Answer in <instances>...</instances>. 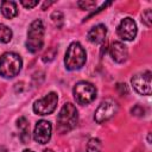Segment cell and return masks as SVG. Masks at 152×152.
Returning <instances> with one entry per match:
<instances>
[{
  "instance_id": "cell-1",
  "label": "cell",
  "mask_w": 152,
  "mask_h": 152,
  "mask_svg": "<svg viewBox=\"0 0 152 152\" xmlns=\"http://www.w3.org/2000/svg\"><path fill=\"white\" fill-rule=\"evenodd\" d=\"M78 122V112L71 102H66L59 110L57 116V131L61 134L68 133L76 127Z\"/></svg>"
},
{
  "instance_id": "cell-22",
  "label": "cell",
  "mask_w": 152,
  "mask_h": 152,
  "mask_svg": "<svg viewBox=\"0 0 152 152\" xmlns=\"http://www.w3.org/2000/svg\"><path fill=\"white\" fill-rule=\"evenodd\" d=\"M20 4L25 7V8H32V7H34V6H37L38 5V1H26V0H21L20 1Z\"/></svg>"
},
{
  "instance_id": "cell-25",
  "label": "cell",
  "mask_w": 152,
  "mask_h": 152,
  "mask_svg": "<svg viewBox=\"0 0 152 152\" xmlns=\"http://www.w3.org/2000/svg\"><path fill=\"white\" fill-rule=\"evenodd\" d=\"M23 152H34V151H32V150H24Z\"/></svg>"
},
{
  "instance_id": "cell-13",
  "label": "cell",
  "mask_w": 152,
  "mask_h": 152,
  "mask_svg": "<svg viewBox=\"0 0 152 152\" xmlns=\"http://www.w3.org/2000/svg\"><path fill=\"white\" fill-rule=\"evenodd\" d=\"M1 8V13L4 14L5 18L7 19H12L18 14V8H17V4L14 1H10V0H5L1 2L0 5Z\"/></svg>"
},
{
  "instance_id": "cell-5",
  "label": "cell",
  "mask_w": 152,
  "mask_h": 152,
  "mask_svg": "<svg viewBox=\"0 0 152 152\" xmlns=\"http://www.w3.org/2000/svg\"><path fill=\"white\" fill-rule=\"evenodd\" d=\"M74 99L80 104H88L96 99V88L93 83L81 81L75 84L72 89Z\"/></svg>"
},
{
  "instance_id": "cell-11",
  "label": "cell",
  "mask_w": 152,
  "mask_h": 152,
  "mask_svg": "<svg viewBox=\"0 0 152 152\" xmlns=\"http://www.w3.org/2000/svg\"><path fill=\"white\" fill-rule=\"evenodd\" d=\"M110 57L116 63H124L128 57V50L127 46L121 42H114L112 43L109 48Z\"/></svg>"
},
{
  "instance_id": "cell-2",
  "label": "cell",
  "mask_w": 152,
  "mask_h": 152,
  "mask_svg": "<svg viewBox=\"0 0 152 152\" xmlns=\"http://www.w3.org/2000/svg\"><path fill=\"white\" fill-rule=\"evenodd\" d=\"M44 24L40 19L33 20L27 30V39H26V49L31 53H36L42 50L44 44Z\"/></svg>"
},
{
  "instance_id": "cell-12",
  "label": "cell",
  "mask_w": 152,
  "mask_h": 152,
  "mask_svg": "<svg viewBox=\"0 0 152 152\" xmlns=\"http://www.w3.org/2000/svg\"><path fill=\"white\" fill-rule=\"evenodd\" d=\"M106 34H107V27L106 25L103 24H99L94 27H91L87 34V38L90 43H94V44H100L106 38Z\"/></svg>"
},
{
  "instance_id": "cell-9",
  "label": "cell",
  "mask_w": 152,
  "mask_h": 152,
  "mask_svg": "<svg viewBox=\"0 0 152 152\" xmlns=\"http://www.w3.org/2000/svg\"><path fill=\"white\" fill-rule=\"evenodd\" d=\"M137 31H138L137 30V24L129 17L124 18L120 21V24L118 26V30H116L118 36L124 40H133L137 36Z\"/></svg>"
},
{
  "instance_id": "cell-6",
  "label": "cell",
  "mask_w": 152,
  "mask_h": 152,
  "mask_svg": "<svg viewBox=\"0 0 152 152\" xmlns=\"http://www.w3.org/2000/svg\"><path fill=\"white\" fill-rule=\"evenodd\" d=\"M57 102H58L57 94L51 91V93L46 94L44 97L34 101V103H33V112L37 115H49V114H51L56 109Z\"/></svg>"
},
{
  "instance_id": "cell-20",
  "label": "cell",
  "mask_w": 152,
  "mask_h": 152,
  "mask_svg": "<svg viewBox=\"0 0 152 152\" xmlns=\"http://www.w3.org/2000/svg\"><path fill=\"white\" fill-rule=\"evenodd\" d=\"M77 5L82 10H91L96 6V1H78Z\"/></svg>"
},
{
  "instance_id": "cell-23",
  "label": "cell",
  "mask_w": 152,
  "mask_h": 152,
  "mask_svg": "<svg viewBox=\"0 0 152 152\" xmlns=\"http://www.w3.org/2000/svg\"><path fill=\"white\" fill-rule=\"evenodd\" d=\"M116 88H118V89H120V88H121V91H120V94H121V95H124V94H127V93H128V90H127V86H126L125 83H124V84L119 83Z\"/></svg>"
},
{
  "instance_id": "cell-7",
  "label": "cell",
  "mask_w": 152,
  "mask_h": 152,
  "mask_svg": "<svg viewBox=\"0 0 152 152\" xmlns=\"http://www.w3.org/2000/svg\"><path fill=\"white\" fill-rule=\"evenodd\" d=\"M118 108H119V106L114 100H110V99L104 100L103 102H101V104L95 110L94 120L97 124H102V122L109 120L110 118H113L116 114Z\"/></svg>"
},
{
  "instance_id": "cell-24",
  "label": "cell",
  "mask_w": 152,
  "mask_h": 152,
  "mask_svg": "<svg viewBox=\"0 0 152 152\" xmlns=\"http://www.w3.org/2000/svg\"><path fill=\"white\" fill-rule=\"evenodd\" d=\"M51 4H53V2H44V5H43V10H45V8H46V6L49 7Z\"/></svg>"
},
{
  "instance_id": "cell-16",
  "label": "cell",
  "mask_w": 152,
  "mask_h": 152,
  "mask_svg": "<svg viewBox=\"0 0 152 152\" xmlns=\"http://www.w3.org/2000/svg\"><path fill=\"white\" fill-rule=\"evenodd\" d=\"M141 21L147 27L151 26V24H152V12H151V10H146L145 12H142V14H141Z\"/></svg>"
},
{
  "instance_id": "cell-21",
  "label": "cell",
  "mask_w": 152,
  "mask_h": 152,
  "mask_svg": "<svg viewBox=\"0 0 152 152\" xmlns=\"http://www.w3.org/2000/svg\"><path fill=\"white\" fill-rule=\"evenodd\" d=\"M144 112H145V109L141 107V106H135L134 108H132V114H134V115H137V116H141V115H144Z\"/></svg>"
},
{
  "instance_id": "cell-10",
  "label": "cell",
  "mask_w": 152,
  "mask_h": 152,
  "mask_svg": "<svg viewBox=\"0 0 152 152\" xmlns=\"http://www.w3.org/2000/svg\"><path fill=\"white\" fill-rule=\"evenodd\" d=\"M51 133H52V126L49 121L46 120H39L33 131V139L34 141L39 144H46L51 139Z\"/></svg>"
},
{
  "instance_id": "cell-4",
  "label": "cell",
  "mask_w": 152,
  "mask_h": 152,
  "mask_svg": "<svg viewBox=\"0 0 152 152\" xmlns=\"http://www.w3.org/2000/svg\"><path fill=\"white\" fill-rule=\"evenodd\" d=\"M23 66L21 57L14 52H5L0 56V75L5 78L15 77Z\"/></svg>"
},
{
  "instance_id": "cell-18",
  "label": "cell",
  "mask_w": 152,
  "mask_h": 152,
  "mask_svg": "<svg viewBox=\"0 0 152 152\" xmlns=\"http://www.w3.org/2000/svg\"><path fill=\"white\" fill-rule=\"evenodd\" d=\"M17 126H18V128H19L21 132L28 131V122H27L26 118H24V116H20V118L17 120Z\"/></svg>"
},
{
  "instance_id": "cell-14",
  "label": "cell",
  "mask_w": 152,
  "mask_h": 152,
  "mask_svg": "<svg viewBox=\"0 0 152 152\" xmlns=\"http://www.w3.org/2000/svg\"><path fill=\"white\" fill-rule=\"evenodd\" d=\"M12 36H13L12 30L6 25L0 24V43H5L6 44V43L11 42Z\"/></svg>"
},
{
  "instance_id": "cell-19",
  "label": "cell",
  "mask_w": 152,
  "mask_h": 152,
  "mask_svg": "<svg viewBox=\"0 0 152 152\" xmlns=\"http://www.w3.org/2000/svg\"><path fill=\"white\" fill-rule=\"evenodd\" d=\"M55 56H56V49L52 48V49H50L48 52H45V53L43 55V58H42V59H43V62H45V63H46V62H51V61L55 58Z\"/></svg>"
},
{
  "instance_id": "cell-8",
  "label": "cell",
  "mask_w": 152,
  "mask_h": 152,
  "mask_svg": "<svg viewBox=\"0 0 152 152\" xmlns=\"http://www.w3.org/2000/svg\"><path fill=\"white\" fill-rule=\"evenodd\" d=\"M131 83L134 90L140 95H150L151 94V71H144L134 75L131 78Z\"/></svg>"
},
{
  "instance_id": "cell-17",
  "label": "cell",
  "mask_w": 152,
  "mask_h": 152,
  "mask_svg": "<svg viewBox=\"0 0 152 152\" xmlns=\"http://www.w3.org/2000/svg\"><path fill=\"white\" fill-rule=\"evenodd\" d=\"M51 19H52V21L55 23V25H56L57 27H61V26H62V23H63V14H62V12L55 11V12L51 14Z\"/></svg>"
},
{
  "instance_id": "cell-3",
  "label": "cell",
  "mask_w": 152,
  "mask_h": 152,
  "mask_svg": "<svg viewBox=\"0 0 152 152\" xmlns=\"http://www.w3.org/2000/svg\"><path fill=\"white\" fill-rule=\"evenodd\" d=\"M87 61V53L83 46L78 42H74L69 45L65 57H64V64L65 68L70 71L81 69Z\"/></svg>"
},
{
  "instance_id": "cell-15",
  "label": "cell",
  "mask_w": 152,
  "mask_h": 152,
  "mask_svg": "<svg viewBox=\"0 0 152 152\" xmlns=\"http://www.w3.org/2000/svg\"><path fill=\"white\" fill-rule=\"evenodd\" d=\"M102 145L100 139L97 138H91L87 142V152H101Z\"/></svg>"
}]
</instances>
